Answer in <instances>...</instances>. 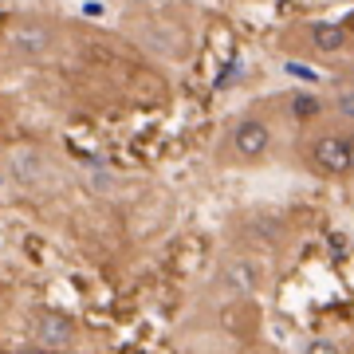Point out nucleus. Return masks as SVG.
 <instances>
[{"mask_svg":"<svg viewBox=\"0 0 354 354\" xmlns=\"http://www.w3.org/2000/svg\"><path fill=\"white\" fill-rule=\"evenodd\" d=\"M8 48H12L16 59H36L51 48V28L48 24H20L8 36Z\"/></svg>","mask_w":354,"mask_h":354,"instance_id":"20e7f679","label":"nucleus"},{"mask_svg":"<svg viewBox=\"0 0 354 354\" xmlns=\"http://www.w3.org/2000/svg\"><path fill=\"white\" fill-rule=\"evenodd\" d=\"M342 28H346V32H351V36H354V12L346 16V24H342Z\"/></svg>","mask_w":354,"mask_h":354,"instance_id":"f8f14e48","label":"nucleus"},{"mask_svg":"<svg viewBox=\"0 0 354 354\" xmlns=\"http://www.w3.org/2000/svg\"><path fill=\"white\" fill-rule=\"evenodd\" d=\"M228 279H232V283H241V291H248V288H252V268H248V264H244V268L232 264V268H228Z\"/></svg>","mask_w":354,"mask_h":354,"instance_id":"1a4fd4ad","label":"nucleus"},{"mask_svg":"<svg viewBox=\"0 0 354 354\" xmlns=\"http://www.w3.org/2000/svg\"><path fill=\"white\" fill-rule=\"evenodd\" d=\"M307 162H311V169H319V174H351V146H346V134H319V138H311V146H307Z\"/></svg>","mask_w":354,"mask_h":354,"instance_id":"f03ea898","label":"nucleus"},{"mask_svg":"<svg viewBox=\"0 0 354 354\" xmlns=\"http://www.w3.org/2000/svg\"><path fill=\"white\" fill-rule=\"evenodd\" d=\"M16 354H55V351H44V346H24V351H16Z\"/></svg>","mask_w":354,"mask_h":354,"instance_id":"9d476101","label":"nucleus"},{"mask_svg":"<svg viewBox=\"0 0 354 354\" xmlns=\"http://www.w3.org/2000/svg\"><path fill=\"white\" fill-rule=\"evenodd\" d=\"M291 111H295V118H315L319 99H311V95H295V99H291Z\"/></svg>","mask_w":354,"mask_h":354,"instance_id":"423d86ee","label":"nucleus"},{"mask_svg":"<svg viewBox=\"0 0 354 354\" xmlns=\"http://www.w3.org/2000/svg\"><path fill=\"white\" fill-rule=\"evenodd\" d=\"M346 146H351V174H354V134H346Z\"/></svg>","mask_w":354,"mask_h":354,"instance_id":"9b49d317","label":"nucleus"},{"mask_svg":"<svg viewBox=\"0 0 354 354\" xmlns=\"http://www.w3.org/2000/svg\"><path fill=\"white\" fill-rule=\"evenodd\" d=\"M225 146H228V158H232V162L252 165L272 150V127H268L264 118H241V122L228 127Z\"/></svg>","mask_w":354,"mask_h":354,"instance_id":"f257e3e1","label":"nucleus"},{"mask_svg":"<svg viewBox=\"0 0 354 354\" xmlns=\"http://www.w3.org/2000/svg\"><path fill=\"white\" fill-rule=\"evenodd\" d=\"M346 39H351V32L342 24H311L307 28V44L315 51H323V55H339L346 48Z\"/></svg>","mask_w":354,"mask_h":354,"instance_id":"39448f33","label":"nucleus"},{"mask_svg":"<svg viewBox=\"0 0 354 354\" xmlns=\"http://www.w3.org/2000/svg\"><path fill=\"white\" fill-rule=\"evenodd\" d=\"M304 354H342V346L335 339H311L304 346Z\"/></svg>","mask_w":354,"mask_h":354,"instance_id":"0eeeda50","label":"nucleus"},{"mask_svg":"<svg viewBox=\"0 0 354 354\" xmlns=\"http://www.w3.org/2000/svg\"><path fill=\"white\" fill-rule=\"evenodd\" d=\"M32 339L44 351L64 354L71 342H75V323L64 315V311H36V327H32Z\"/></svg>","mask_w":354,"mask_h":354,"instance_id":"7ed1b4c3","label":"nucleus"},{"mask_svg":"<svg viewBox=\"0 0 354 354\" xmlns=\"http://www.w3.org/2000/svg\"><path fill=\"white\" fill-rule=\"evenodd\" d=\"M335 111H339L346 122H354V91H339V95H335Z\"/></svg>","mask_w":354,"mask_h":354,"instance_id":"6e6552de","label":"nucleus"}]
</instances>
